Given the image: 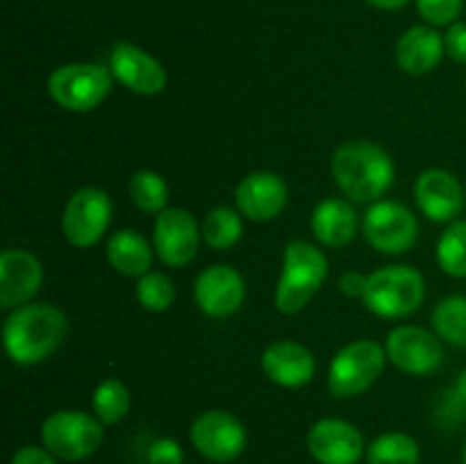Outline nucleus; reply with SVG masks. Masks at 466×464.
<instances>
[{
  "label": "nucleus",
  "instance_id": "6e6552de",
  "mask_svg": "<svg viewBox=\"0 0 466 464\" xmlns=\"http://www.w3.org/2000/svg\"><path fill=\"white\" fill-rule=\"evenodd\" d=\"M112 223V200L103 189L85 187L68 198L62 217V232L76 248L98 244Z\"/></svg>",
  "mask_w": 466,
  "mask_h": 464
},
{
  "label": "nucleus",
  "instance_id": "dca6fc26",
  "mask_svg": "<svg viewBox=\"0 0 466 464\" xmlns=\"http://www.w3.org/2000/svg\"><path fill=\"white\" fill-rule=\"evenodd\" d=\"M287 191L285 180L271 171H258L246 176L235 191L237 209L250 221H271L280 217L282 209L287 207Z\"/></svg>",
  "mask_w": 466,
  "mask_h": 464
},
{
  "label": "nucleus",
  "instance_id": "f257e3e1",
  "mask_svg": "<svg viewBox=\"0 0 466 464\" xmlns=\"http://www.w3.org/2000/svg\"><path fill=\"white\" fill-rule=\"evenodd\" d=\"M68 321L53 305H23L5 321V350L21 367L44 362L66 339Z\"/></svg>",
  "mask_w": 466,
  "mask_h": 464
},
{
  "label": "nucleus",
  "instance_id": "f03ea898",
  "mask_svg": "<svg viewBox=\"0 0 466 464\" xmlns=\"http://www.w3.org/2000/svg\"><path fill=\"white\" fill-rule=\"evenodd\" d=\"M394 173L390 153L371 141H350L332 155L337 187L355 203H378L394 185Z\"/></svg>",
  "mask_w": 466,
  "mask_h": 464
},
{
  "label": "nucleus",
  "instance_id": "2f4dec72",
  "mask_svg": "<svg viewBox=\"0 0 466 464\" xmlns=\"http://www.w3.org/2000/svg\"><path fill=\"white\" fill-rule=\"evenodd\" d=\"M446 55L453 62L466 64V23H453L444 36Z\"/></svg>",
  "mask_w": 466,
  "mask_h": 464
},
{
  "label": "nucleus",
  "instance_id": "f704fd0d",
  "mask_svg": "<svg viewBox=\"0 0 466 464\" xmlns=\"http://www.w3.org/2000/svg\"><path fill=\"white\" fill-rule=\"evenodd\" d=\"M369 3H371L373 7L387 9V12H391V9L405 7V5H408V0H369Z\"/></svg>",
  "mask_w": 466,
  "mask_h": 464
},
{
  "label": "nucleus",
  "instance_id": "cd10ccee",
  "mask_svg": "<svg viewBox=\"0 0 466 464\" xmlns=\"http://www.w3.org/2000/svg\"><path fill=\"white\" fill-rule=\"evenodd\" d=\"M437 262L444 273L466 277V221H455L441 232L437 241Z\"/></svg>",
  "mask_w": 466,
  "mask_h": 464
},
{
  "label": "nucleus",
  "instance_id": "0eeeda50",
  "mask_svg": "<svg viewBox=\"0 0 466 464\" xmlns=\"http://www.w3.org/2000/svg\"><path fill=\"white\" fill-rule=\"evenodd\" d=\"M41 439L55 458L77 462L94 455L103 444V423L80 409H62L46 419Z\"/></svg>",
  "mask_w": 466,
  "mask_h": 464
},
{
  "label": "nucleus",
  "instance_id": "393cba45",
  "mask_svg": "<svg viewBox=\"0 0 466 464\" xmlns=\"http://www.w3.org/2000/svg\"><path fill=\"white\" fill-rule=\"evenodd\" d=\"M244 223L237 209L232 207H217L205 217L203 221V239L209 248L228 250L241 239Z\"/></svg>",
  "mask_w": 466,
  "mask_h": 464
},
{
  "label": "nucleus",
  "instance_id": "4468645a",
  "mask_svg": "<svg viewBox=\"0 0 466 464\" xmlns=\"http://www.w3.org/2000/svg\"><path fill=\"white\" fill-rule=\"evenodd\" d=\"M308 449L319 464H358L364 455V439L344 419H321L309 428Z\"/></svg>",
  "mask_w": 466,
  "mask_h": 464
},
{
  "label": "nucleus",
  "instance_id": "423d86ee",
  "mask_svg": "<svg viewBox=\"0 0 466 464\" xmlns=\"http://www.w3.org/2000/svg\"><path fill=\"white\" fill-rule=\"evenodd\" d=\"M114 76L100 64H64L48 77V94L68 112H91L112 91Z\"/></svg>",
  "mask_w": 466,
  "mask_h": 464
},
{
  "label": "nucleus",
  "instance_id": "b1692460",
  "mask_svg": "<svg viewBox=\"0 0 466 464\" xmlns=\"http://www.w3.org/2000/svg\"><path fill=\"white\" fill-rule=\"evenodd\" d=\"M437 337L453 346H466V296H449L432 309Z\"/></svg>",
  "mask_w": 466,
  "mask_h": 464
},
{
  "label": "nucleus",
  "instance_id": "2eb2a0df",
  "mask_svg": "<svg viewBox=\"0 0 466 464\" xmlns=\"http://www.w3.org/2000/svg\"><path fill=\"white\" fill-rule=\"evenodd\" d=\"M109 71H112L114 80L121 82L130 91L139 96H155L164 91L167 86V71L162 64L141 50L135 44H116L109 55Z\"/></svg>",
  "mask_w": 466,
  "mask_h": 464
},
{
  "label": "nucleus",
  "instance_id": "f8f14e48",
  "mask_svg": "<svg viewBox=\"0 0 466 464\" xmlns=\"http://www.w3.org/2000/svg\"><path fill=\"white\" fill-rule=\"evenodd\" d=\"M200 230L196 218L187 209L167 207L157 214L153 230V246L157 257L167 267H187L198 253Z\"/></svg>",
  "mask_w": 466,
  "mask_h": 464
},
{
  "label": "nucleus",
  "instance_id": "20e7f679",
  "mask_svg": "<svg viewBox=\"0 0 466 464\" xmlns=\"http://www.w3.org/2000/svg\"><path fill=\"white\" fill-rule=\"evenodd\" d=\"M426 298V280L408 264H394L367 276L364 305L380 318H400L417 312Z\"/></svg>",
  "mask_w": 466,
  "mask_h": 464
},
{
  "label": "nucleus",
  "instance_id": "c9c22d12",
  "mask_svg": "<svg viewBox=\"0 0 466 464\" xmlns=\"http://www.w3.org/2000/svg\"><path fill=\"white\" fill-rule=\"evenodd\" d=\"M455 391H458L460 396H462V398L466 400V368L462 373H460V378H458V387H455Z\"/></svg>",
  "mask_w": 466,
  "mask_h": 464
},
{
  "label": "nucleus",
  "instance_id": "bb28decb",
  "mask_svg": "<svg viewBox=\"0 0 466 464\" xmlns=\"http://www.w3.org/2000/svg\"><path fill=\"white\" fill-rule=\"evenodd\" d=\"M127 412H130V391L121 380L107 378L96 387L94 414L100 419V423L112 426L126 419Z\"/></svg>",
  "mask_w": 466,
  "mask_h": 464
},
{
  "label": "nucleus",
  "instance_id": "7ed1b4c3",
  "mask_svg": "<svg viewBox=\"0 0 466 464\" xmlns=\"http://www.w3.org/2000/svg\"><path fill=\"white\" fill-rule=\"evenodd\" d=\"M328 277V257L308 241H291L285 248L282 273L276 289V308L280 314H299L317 296Z\"/></svg>",
  "mask_w": 466,
  "mask_h": 464
},
{
  "label": "nucleus",
  "instance_id": "e433bc0d",
  "mask_svg": "<svg viewBox=\"0 0 466 464\" xmlns=\"http://www.w3.org/2000/svg\"><path fill=\"white\" fill-rule=\"evenodd\" d=\"M462 462L466 464V446H464V453H462Z\"/></svg>",
  "mask_w": 466,
  "mask_h": 464
},
{
  "label": "nucleus",
  "instance_id": "7c9ffc66",
  "mask_svg": "<svg viewBox=\"0 0 466 464\" xmlns=\"http://www.w3.org/2000/svg\"><path fill=\"white\" fill-rule=\"evenodd\" d=\"M148 464H182V449L171 437H159L148 446Z\"/></svg>",
  "mask_w": 466,
  "mask_h": 464
},
{
  "label": "nucleus",
  "instance_id": "9d476101",
  "mask_svg": "<svg viewBox=\"0 0 466 464\" xmlns=\"http://www.w3.org/2000/svg\"><path fill=\"white\" fill-rule=\"evenodd\" d=\"M191 444L212 462H232L246 449V428L230 412L208 409L191 426Z\"/></svg>",
  "mask_w": 466,
  "mask_h": 464
},
{
  "label": "nucleus",
  "instance_id": "c756f323",
  "mask_svg": "<svg viewBox=\"0 0 466 464\" xmlns=\"http://www.w3.org/2000/svg\"><path fill=\"white\" fill-rule=\"evenodd\" d=\"M419 14L431 25H453L464 7V0H417Z\"/></svg>",
  "mask_w": 466,
  "mask_h": 464
},
{
  "label": "nucleus",
  "instance_id": "39448f33",
  "mask_svg": "<svg viewBox=\"0 0 466 464\" xmlns=\"http://www.w3.org/2000/svg\"><path fill=\"white\" fill-rule=\"evenodd\" d=\"M385 362L387 350L378 341H353L332 358L330 371H328V389L337 398L364 394L382 376Z\"/></svg>",
  "mask_w": 466,
  "mask_h": 464
},
{
  "label": "nucleus",
  "instance_id": "5701e85b",
  "mask_svg": "<svg viewBox=\"0 0 466 464\" xmlns=\"http://www.w3.org/2000/svg\"><path fill=\"white\" fill-rule=\"evenodd\" d=\"M419 441L405 432H387L367 449L369 464H419Z\"/></svg>",
  "mask_w": 466,
  "mask_h": 464
},
{
  "label": "nucleus",
  "instance_id": "a878e982",
  "mask_svg": "<svg viewBox=\"0 0 466 464\" xmlns=\"http://www.w3.org/2000/svg\"><path fill=\"white\" fill-rule=\"evenodd\" d=\"M127 191H130V198L141 212L148 214H159L167 209L168 203V185L159 173L155 171H137L135 176L130 177V185H127Z\"/></svg>",
  "mask_w": 466,
  "mask_h": 464
},
{
  "label": "nucleus",
  "instance_id": "a211bd4d",
  "mask_svg": "<svg viewBox=\"0 0 466 464\" xmlns=\"http://www.w3.org/2000/svg\"><path fill=\"white\" fill-rule=\"evenodd\" d=\"M44 267L27 250H5L0 255V308H18L39 291Z\"/></svg>",
  "mask_w": 466,
  "mask_h": 464
},
{
  "label": "nucleus",
  "instance_id": "aec40b11",
  "mask_svg": "<svg viewBox=\"0 0 466 464\" xmlns=\"http://www.w3.org/2000/svg\"><path fill=\"white\" fill-rule=\"evenodd\" d=\"M446 55L440 32L426 25H414L396 44V62L410 76H426L440 66Z\"/></svg>",
  "mask_w": 466,
  "mask_h": 464
},
{
  "label": "nucleus",
  "instance_id": "c85d7f7f",
  "mask_svg": "<svg viewBox=\"0 0 466 464\" xmlns=\"http://www.w3.org/2000/svg\"><path fill=\"white\" fill-rule=\"evenodd\" d=\"M137 300L148 312H167L176 300V287L168 276L150 271L137 282Z\"/></svg>",
  "mask_w": 466,
  "mask_h": 464
},
{
  "label": "nucleus",
  "instance_id": "412c9836",
  "mask_svg": "<svg viewBox=\"0 0 466 464\" xmlns=\"http://www.w3.org/2000/svg\"><path fill=\"white\" fill-rule=\"evenodd\" d=\"M360 226L353 205L339 198H328L317 205L312 214V232L323 246L339 248L355 237Z\"/></svg>",
  "mask_w": 466,
  "mask_h": 464
},
{
  "label": "nucleus",
  "instance_id": "72a5a7b5",
  "mask_svg": "<svg viewBox=\"0 0 466 464\" xmlns=\"http://www.w3.org/2000/svg\"><path fill=\"white\" fill-rule=\"evenodd\" d=\"M341 294L350 296V298H362L364 289H367V277L358 271H349L341 276L339 280Z\"/></svg>",
  "mask_w": 466,
  "mask_h": 464
},
{
  "label": "nucleus",
  "instance_id": "4be33fe9",
  "mask_svg": "<svg viewBox=\"0 0 466 464\" xmlns=\"http://www.w3.org/2000/svg\"><path fill=\"white\" fill-rule=\"evenodd\" d=\"M107 262L114 271L127 277H141L150 273L153 248L135 230H118L107 241Z\"/></svg>",
  "mask_w": 466,
  "mask_h": 464
},
{
  "label": "nucleus",
  "instance_id": "473e14b6",
  "mask_svg": "<svg viewBox=\"0 0 466 464\" xmlns=\"http://www.w3.org/2000/svg\"><path fill=\"white\" fill-rule=\"evenodd\" d=\"M12 464H57L55 455L48 449H39V446H23L14 453Z\"/></svg>",
  "mask_w": 466,
  "mask_h": 464
},
{
  "label": "nucleus",
  "instance_id": "f3484780",
  "mask_svg": "<svg viewBox=\"0 0 466 464\" xmlns=\"http://www.w3.org/2000/svg\"><path fill=\"white\" fill-rule=\"evenodd\" d=\"M414 200L431 221L446 223L462 212L464 191L453 173L444 168H428L414 185Z\"/></svg>",
  "mask_w": 466,
  "mask_h": 464
},
{
  "label": "nucleus",
  "instance_id": "ddd939ff",
  "mask_svg": "<svg viewBox=\"0 0 466 464\" xmlns=\"http://www.w3.org/2000/svg\"><path fill=\"white\" fill-rule=\"evenodd\" d=\"M194 298L200 312L212 318H226L241 308L246 298L244 277L228 264L205 268L194 287Z\"/></svg>",
  "mask_w": 466,
  "mask_h": 464
},
{
  "label": "nucleus",
  "instance_id": "1a4fd4ad",
  "mask_svg": "<svg viewBox=\"0 0 466 464\" xmlns=\"http://www.w3.org/2000/svg\"><path fill=\"white\" fill-rule=\"evenodd\" d=\"M364 237L378 253H408L419 239L417 217L405 205L394 200H378L364 214Z\"/></svg>",
  "mask_w": 466,
  "mask_h": 464
},
{
  "label": "nucleus",
  "instance_id": "9b49d317",
  "mask_svg": "<svg viewBox=\"0 0 466 464\" xmlns=\"http://www.w3.org/2000/svg\"><path fill=\"white\" fill-rule=\"evenodd\" d=\"M387 359L410 376H428L437 371L444 359L437 335L419 326H400L387 335Z\"/></svg>",
  "mask_w": 466,
  "mask_h": 464
},
{
  "label": "nucleus",
  "instance_id": "6ab92c4d",
  "mask_svg": "<svg viewBox=\"0 0 466 464\" xmlns=\"http://www.w3.org/2000/svg\"><path fill=\"white\" fill-rule=\"evenodd\" d=\"M262 368L267 378L287 389H299L308 385L317 371V359L299 341H276L262 355Z\"/></svg>",
  "mask_w": 466,
  "mask_h": 464
}]
</instances>
